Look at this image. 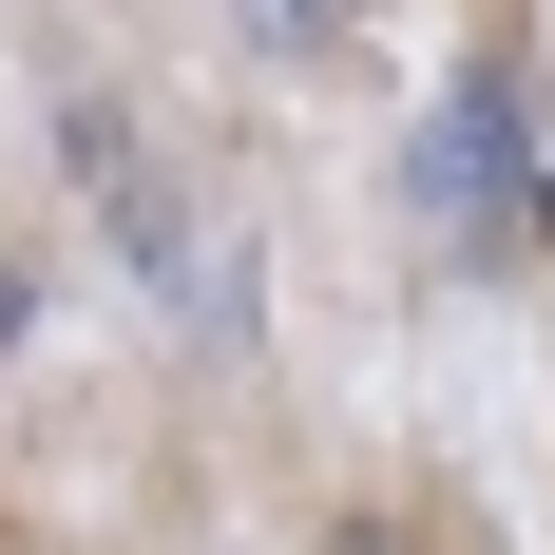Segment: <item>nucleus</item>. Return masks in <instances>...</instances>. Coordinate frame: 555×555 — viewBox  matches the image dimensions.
<instances>
[{"instance_id": "f257e3e1", "label": "nucleus", "mask_w": 555, "mask_h": 555, "mask_svg": "<svg viewBox=\"0 0 555 555\" xmlns=\"http://www.w3.org/2000/svg\"><path fill=\"white\" fill-rule=\"evenodd\" d=\"M77 172H96V230H115V249H134L154 287H192V211H172V172L115 134V96H77Z\"/></svg>"}, {"instance_id": "f03ea898", "label": "nucleus", "mask_w": 555, "mask_h": 555, "mask_svg": "<svg viewBox=\"0 0 555 555\" xmlns=\"http://www.w3.org/2000/svg\"><path fill=\"white\" fill-rule=\"evenodd\" d=\"M499 192H517V77H479V96H441V115H422V211H499Z\"/></svg>"}, {"instance_id": "7ed1b4c3", "label": "nucleus", "mask_w": 555, "mask_h": 555, "mask_svg": "<svg viewBox=\"0 0 555 555\" xmlns=\"http://www.w3.org/2000/svg\"><path fill=\"white\" fill-rule=\"evenodd\" d=\"M345 20H364V0H249V39H269V57H326Z\"/></svg>"}, {"instance_id": "20e7f679", "label": "nucleus", "mask_w": 555, "mask_h": 555, "mask_svg": "<svg viewBox=\"0 0 555 555\" xmlns=\"http://www.w3.org/2000/svg\"><path fill=\"white\" fill-rule=\"evenodd\" d=\"M441 555H499V537H479V517H441Z\"/></svg>"}]
</instances>
